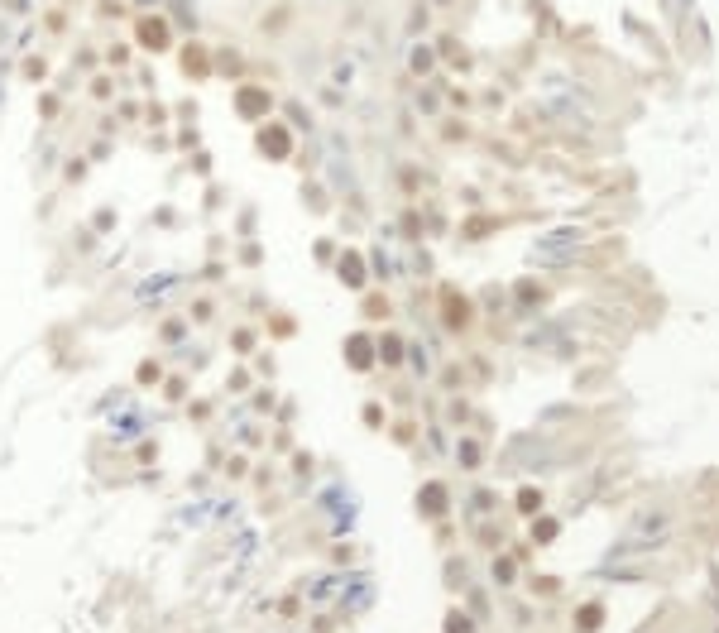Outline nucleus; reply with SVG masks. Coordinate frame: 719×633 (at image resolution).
Masks as SVG:
<instances>
[{
    "label": "nucleus",
    "instance_id": "f257e3e1",
    "mask_svg": "<svg viewBox=\"0 0 719 633\" xmlns=\"http://www.w3.org/2000/svg\"><path fill=\"white\" fill-rule=\"evenodd\" d=\"M134 44H139L144 53H168V48H173V25H168L163 15H139V20H134Z\"/></svg>",
    "mask_w": 719,
    "mask_h": 633
},
{
    "label": "nucleus",
    "instance_id": "f03ea898",
    "mask_svg": "<svg viewBox=\"0 0 719 633\" xmlns=\"http://www.w3.org/2000/svg\"><path fill=\"white\" fill-rule=\"evenodd\" d=\"M235 110L245 115V120H268V110H273V96H268V86H254V82L235 86Z\"/></svg>",
    "mask_w": 719,
    "mask_h": 633
},
{
    "label": "nucleus",
    "instance_id": "7ed1b4c3",
    "mask_svg": "<svg viewBox=\"0 0 719 633\" xmlns=\"http://www.w3.org/2000/svg\"><path fill=\"white\" fill-rule=\"evenodd\" d=\"M288 149H293V135H288L283 125L268 120L264 130H259V154H264V159H288Z\"/></svg>",
    "mask_w": 719,
    "mask_h": 633
},
{
    "label": "nucleus",
    "instance_id": "20e7f679",
    "mask_svg": "<svg viewBox=\"0 0 719 633\" xmlns=\"http://www.w3.org/2000/svg\"><path fill=\"white\" fill-rule=\"evenodd\" d=\"M183 72L192 77V82H207V77H212V48H207V44H187L183 48Z\"/></svg>",
    "mask_w": 719,
    "mask_h": 633
},
{
    "label": "nucleus",
    "instance_id": "39448f33",
    "mask_svg": "<svg viewBox=\"0 0 719 633\" xmlns=\"http://www.w3.org/2000/svg\"><path fill=\"white\" fill-rule=\"evenodd\" d=\"M346 360L355 365V370H365V365H370V341H365V336H350V341H346Z\"/></svg>",
    "mask_w": 719,
    "mask_h": 633
},
{
    "label": "nucleus",
    "instance_id": "423d86ee",
    "mask_svg": "<svg viewBox=\"0 0 719 633\" xmlns=\"http://www.w3.org/2000/svg\"><path fill=\"white\" fill-rule=\"evenodd\" d=\"M341 278H346L350 288L365 283V264H360V254H346V259H341Z\"/></svg>",
    "mask_w": 719,
    "mask_h": 633
},
{
    "label": "nucleus",
    "instance_id": "0eeeda50",
    "mask_svg": "<svg viewBox=\"0 0 719 633\" xmlns=\"http://www.w3.org/2000/svg\"><path fill=\"white\" fill-rule=\"evenodd\" d=\"M422 509H427V514H441V485H427V495H422Z\"/></svg>",
    "mask_w": 719,
    "mask_h": 633
},
{
    "label": "nucleus",
    "instance_id": "6e6552de",
    "mask_svg": "<svg viewBox=\"0 0 719 633\" xmlns=\"http://www.w3.org/2000/svg\"><path fill=\"white\" fill-rule=\"evenodd\" d=\"M379 355H384L389 365H394V360L403 355V351H399V336H384V341H379Z\"/></svg>",
    "mask_w": 719,
    "mask_h": 633
},
{
    "label": "nucleus",
    "instance_id": "1a4fd4ad",
    "mask_svg": "<svg viewBox=\"0 0 719 633\" xmlns=\"http://www.w3.org/2000/svg\"><path fill=\"white\" fill-rule=\"evenodd\" d=\"M25 72H29V82H44V72H48V63H44V58H29V63H25Z\"/></svg>",
    "mask_w": 719,
    "mask_h": 633
},
{
    "label": "nucleus",
    "instance_id": "9d476101",
    "mask_svg": "<svg viewBox=\"0 0 719 633\" xmlns=\"http://www.w3.org/2000/svg\"><path fill=\"white\" fill-rule=\"evenodd\" d=\"M581 629H600V605H585V609H581Z\"/></svg>",
    "mask_w": 719,
    "mask_h": 633
},
{
    "label": "nucleus",
    "instance_id": "9b49d317",
    "mask_svg": "<svg viewBox=\"0 0 719 633\" xmlns=\"http://www.w3.org/2000/svg\"><path fill=\"white\" fill-rule=\"evenodd\" d=\"M518 504H523V514H533V509H542V495H537V490H523Z\"/></svg>",
    "mask_w": 719,
    "mask_h": 633
},
{
    "label": "nucleus",
    "instance_id": "f8f14e48",
    "mask_svg": "<svg viewBox=\"0 0 719 633\" xmlns=\"http://www.w3.org/2000/svg\"><path fill=\"white\" fill-rule=\"evenodd\" d=\"M139 379H144V384H159V365L144 360V365H139Z\"/></svg>",
    "mask_w": 719,
    "mask_h": 633
},
{
    "label": "nucleus",
    "instance_id": "ddd939ff",
    "mask_svg": "<svg viewBox=\"0 0 719 633\" xmlns=\"http://www.w3.org/2000/svg\"><path fill=\"white\" fill-rule=\"evenodd\" d=\"M552 533H557V523H537V528H533L537 542H552Z\"/></svg>",
    "mask_w": 719,
    "mask_h": 633
},
{
    "label": "nucleus",
    "instance_id": "4468645a",
    "mask_svg": "<svg viewBox=\"0 0 719 633\" xmlns=\"http://www.w3.org/2000/svg\"><path fill=\"white\" fill-rule=\"evenodd\" d=\"M451 633H475V629H470V619H451Z\"/></svg>",
    "mask_w": 719,
    "mask_h": 633
}]
</instances>
